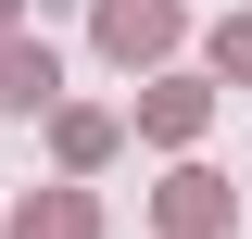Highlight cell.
Here are the masks:
<instances>
[{"label": "cell", "instance_id": "6da1fadb", "mask_svg": "<svg viewBox=\"0 0 252 239\" xmlns=\"http://www.w3.org/2000/svg\"><path fill=\"white\" fill-rule=\"evenodd\" d=\"M101 38L139 63V51H164V38H177V13H164V0H114V13H101Z\"/></svg>", "mask_w": 252, "mask_h": 239}, {"label": "cell", "instance_id": "7a4b0ae2", "mask_svg": "<svg viewBox=\"0 0 252 239\" xmlns=\"http://www.w3.org/2000/svg\"><path fill=\"white\" fill-rule=\"evenodd\" d=\"M0 101L38 114V101H51V51H0Z\"/></svg>", "mask_w": 252, "mask_h": 239}, {"label": "cell", "instance_id": "3957f363", "mask_svg": "<svg viewBox=\"0 0 252 239\" xmlns=\"http://www.w3.org/2000/svg\"><path fill=\"white\" fill-rule=\"evenodd\" d=\"M26 239H76V202H63V214H51V227H38V214H26Z\"/></svg>", "mask_w": 252, "mask_h": 239}]
</instances>
